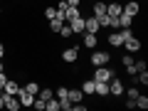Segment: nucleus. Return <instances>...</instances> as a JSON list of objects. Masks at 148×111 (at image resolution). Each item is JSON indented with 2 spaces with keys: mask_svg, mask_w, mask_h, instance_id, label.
Masks as SVG:
<instances>
[{
  "mask_svg": "<svg viewBox=\"0 0 148 111\" xmlns=\"http://www.w3.org/2000/svg\"><path fill=\"white\" fill-rule=\"evenodd\" d=\"M114 74H116V72H114L111 67L101 64V67H94V77H91V79H94V82H111Z\"/></svg>",
  "mask_w": 148,
  "mask_h": 111,
  "instance_id": "f257e3e1",
  "label": "nucleus"
},
{
  "mask_svg": "<svg viewBox=\"0 0 148 111\" xmlns=\"http://www.w3.org/2000/svg\"><path fill=\"white\" fill-rule=\"evenodd\" d=\"M62 62H67V64H74L77 59H79V45H74V47H67V49H62Z\"/></svg>",
  "mask_w": 148,
  "mask_h": 111,
  "instance_id": "f03ea898",
  "label": "nucleus"
},
{
  "mask_svg": "<svg viewBox=\"0 0 148 111\" xmlns=\"http://www.w3.org/2000/svg\"><path fill=\"white\" fill-rule=\"evenodd\" d=\"M123 49H126L128 54H133V52H141V49H143V42L138 40L136 35H133V37H128L126 42H123Z\"/></svg>",
  "mask_w": 148,
  "mask_h": 111,
  "instance_id": "7ed1b4c3",
  "label": "nucleus"
},
{
  "mask_svg": "<svg viewBox=\"0 0 148 111\" xmlns=\"http://www.w3.org/2000/svg\"><path fill=\"white\" fill-rule=\"evenodd\" d=\"M109 94H111V96H123V82L119 79L116 74H114L111 82H109Z\"/></svg>",
  "mask_w": 148,
  "mask_h": 111,
  "instance_id": "20e7f679",
  "label": "nucleus"
},
{
  "mask_svg": "<svg viewBox=\"0 0 148 111\" xmlns=\"http://www.w3.org/2000/svg\"><path fill=\"white\" fill-rule=\"evenodd\" d=\"M111 62V52H94L91 54V67H101V64Z\"/></svg>",
  "mask_w": 148,
  "mask_h": 111,
  "instance_id": "39448f33",
  "label": "nucleus"
},
{
  "mask_svg": "<svg viewBox=\"0 0 148 111\" xmlns=\"http://www.w3.org/2000/svg\"><path fill=\"white\" fill-rule=\"evenodd\" d=\"M17 101H20V106H25V109H27V106L35 104V94H30V91H25L20 86V91H17Z\"/></svg>",
  "mask_w": 148,
  "mask_h": 111,
  "instance_id": "423d86ee",
  "label": "nucleus"
},
{
  "mask_svg": "<svg viewBox=\"0 0 148 111\" xmlns=\"http://www.w3.org/2000/svg\"><path fill=\"white\" fill-rule=\"evenodd\" d=\"M121 12H123V5H121V3H116V0H109V3H106V15L119 17Z\"/></svg>",
  "mask_w": 148,
  "mask_h": 111,
  "instance_id": "0eeeda50",
  "label": "nucleus"
},
{
  "mask_svg": "<svg viewBox=\"0 0 148 111\" xmlns=\"http://www.w3.org/2000/svg\"><path fill=\"white\" fill-rule=\"evenodd\" d=\"M99 30H101L99 20H96L94 15H91V17H86V15H84V32H94V35H96Z\"/></svg>",
  "mask_w": 148,
  "mask_h": 111,
  "instance_id": "6e6552de",
  "label": "nucleus"
},
{
  "mask_svg": "<svg viewBox=\"0 0 148 111\" xmlns=\"http://www.w3.org/2000/svg\"><path fill=\"white\" fill-rule=\"evenodd\" d=\"M91 15H94L96 20L106 15V3L104 0H94V3H91Z\"/></svg>",
  "mask_w": 148,
  "mask_h": 111,
  "instance_id": "1a4fd4ad",
  "label": "nucleus"
},
{
  "mask_svg": "<svg viewBox=\"0 0 148 111\" xmlns=\"http://www.w3.org/2000/svg\"><path fill=\"white\" fill-rule=\"evenodd\" d=\"M3 94H12V96H17V91H20V84H17L15 79H10V77H8V82H5V86H3Z\"/></svg>",
  "mask_w": 148,
  "mask_h": 111,
  "instance_id": "9d476101",
  "label": "nucleus"
},
{
  "mask_svg": "<svg viewBox=\"0 0 148 111\" xmlns=\"http://www.w3.org/2000/svg\"><path fill=\"white\" fill-rule=\"evenodd\" d=\"M123 12H126V15H131V17H136L138 12H141V3H136V0H128L126 5H123Z\"/></svg>",
  "mask_w": 148,
  "mask_h": 111,
  "instance_id": "9b49d317",
  "label": "nucleus"
},
{
  "mask_svg": "<svg viewBox=\"0 0 148 111\" xmlns=\"http://www.w3.org/2000/svg\"><path fill=\"white\" fill-rule=\"evenodd\" d=\"M5 109H8V111H20V109H22V106H20V101H17V96L5 94Z\"/></svg>",
  "mask_w": 148,
  "mask_h": 111,
  "instance_id": "f8f14e48",
  "label": "nucleus"
},
{
  "mask_svg": "<svg viewBox=\"0 0 148 111\" xmlns=\"http://www.w3.org/2000/svg\"><path fill=\"white\" fill-rule=\"evenodd\" d=\"M69 27H72L74 35H84V15H79L77 20H72V22H69Z\"/></svg>",
  "mask_w": 148,
  "mask_h": 111,
  "instance_id": "ddd939ff",
  "label": "nucleus"
},
{
  "mask_svg": "<svg viewBox=\"0 0 148 111\" xmlns=\"http://www.w3.org/2000/svg\"><path fill=\"white\" fill-rule=\"evenodd\" d=\"M79 15H82V8H72V5H67V10H64V22L77 20Z\"/></svg>",
  "mask_w": 148,
  "mask_h": 111,
  "instance_id": "4468645a",
  "label": "nucleus"
},
{
  "mask_svg": "<svg viewBox=\"0 0 148 111\" xmlns=\"http://www.w3.org/2000/svg\"><path fill=\"white\" fill-rule=\"evenodd\" d=\"M94 94H96V96H101V99H106V96H109V82H96Z\"/></svg>",
  "mask_w": 148,
  "mask_h": 111,
  "instance_id": "2eb2a0df",
  "label": "nucleus"
},
{
  "mask_svg": "<svg viewBox=\"0 0 148 111\" xmlns=\"http://www.w3.org/2000/svg\"><path fill=\"white\" fill-rule=\"evenodd\" d=\"M96 42H99V40H96L94 32H84V42H82V45H84V49H94Z\"/></svg>",
  "mask_w": 148,
  "mask_h": 111,
  "instance_id": "dca6fc26",
  "label": "nucleus"
},
{
  "mask_svg": "<svg viewBox=\"0 0 148 111\" xmlns=\"http://www.w3.org/2000/svg\"><path fill=\"white\" fill-rule=\"evenodd\" d=\"M94 86H96V82H94V79H84V82H82V86H79V89H82V94L91 96V94H94Z\"/></svg>",
  "mask_w": 148,
  "mask_h": 111,
  "instance_id": "f3484780",
  "label": "nucleus"
},
{
  "mask_svg": "<svg viewBox=\"0 0 148 111\" xmlns=\"http://www.w3.org/2000/svg\"><path fill=\"white\" fill-rule=\"evenodd\" d=\"M109 45H111L114 49H121V47H123V40H121V35H119V32H111V35H109Z\"/></svg>",
  "mask_w": 148,
  "mask_h": 111,
  "instance_id": "a211bd4d",
  "label": "nucleus"
},
{
  "mask_svg": "<svg viewBox=\"0 0 148 111\" xmlns=\"http://www.w3.org/2000/svg\"><path fill=\"white\" fill-rule=\"evenodd\" d=\"M67 96L72 104H79L82 99H84V94H82V89H67Z\"/></svg>",
  "mask_w": 148,
  "mask_h": 111,
  "instance_id": "6ab92c4d",
  "label": "nucleus"
},
{
  "mask_svg": "<svg viewBox=\"0 0 148 111\" xmlns=\"http://www.w3.org/2000/svg\"><path fill=\"white\" fill-rule=\"evenodd\" d=\"M116 22H119V30H121V27H131L133 25V17L126 15V12H121V15L116 17Z\"/></svg>",
  "mask_w": 148,
  "mask_h": 111,
  "instance_id": "aec40b11",
  "label": "nucleus"
},
{
  "mask_svg": "<svg viewBox=\"0 0 148 111\" xmlns=\"http://www.w3.org/2000/svg\"><path fill=\"white\" fill-rule=\"evenodd\" d=\"M37 96H40V99H52L54 96V89H49V86H40V91H37Z\"/></svg>",
  "mask_w": 148,
  "mask_h": 111,
  "instance_id": "412c9836",
  "label": "nucleus"
},
{
  "mask_svg": "<svg viewBox=\"0 0 148 111\" xmlns=\"http://www.w3.org/2000/svg\"><path fill=\"white\" fill-rule=\"evenodd\" d=\"M57 35H62L64 40H69V37H74V32H72V27H69V22H64V25H62V30H59Z\"/></svg>",
  "mask_w": 148,
  "mask_h": 111,
  "instance_id": "4be33fe9",
  "label": "nucleus"
},
{
  "mask_svg": "<svg viewBox=\"0 0 148 111\" xmlns=\"http://www.w3.org/2000/svg\"><path fill=\"white\" fill-rule=\"evenodd\" d=\"M136 106L146 111V109H148V96H146V94H138V96H136Z\"/></svg>",
  "mask_w": 148,
  "mask_h": 111,
  "instance_id": "5701e85b",
  "label": "nucleus"
},
{
  "mask_svg": "<svg viewBox=\"0 0 148 111\" xmlns=\"http://www.w3.org/2000/svg\"><path fill=\"white\" fill-rule=\"evenodd\" d=\"M62 25H64V22L59 20V17H52V20H49V30H52V32H59V30H62Z\"/></svg>",
  "mask_w": 148,
  "mask_h": 111,
  "instance_id": "b1692460",
  "label": "nucleus"
},
{
  "mask_svg": "<svg viewBox=\"0 0 148 111\" xmlns=\"http://www.w3.org/2000/svg\"><path fill=\"white\" fill-rule=\"evenodd\" d=\"M22 89H25V91H30V94H35V96H37V91H40V84H37V82H27V84L22 86Z\"/></svg>",
  "mask_w": 148,
  "mask_h": 111,
  "instance_id": "393cba45",
  "label": "nucleus"
},
{
  "mask_svg": "<svg viewBox=\"0 0 148 111\" xmlns=\"http://www.w3.org/2000/svg\"><path fill=\"white\" fill-rule=\"evenodd\" d=\"M45 17H47V20H52V17H57V8L47 5V8H45Z\"/></svg>",
  "mask_w": 148,
  "mask_h": 111,
  "instance_id": "a878e982",
  "label": "nucleus"
},
{
  "mask_svg": "<svg viewBox=\"0 0 148 111\" xmlns=\"http://www.w3.org/2000/svg\"><path fill=\"white\" fill-rule=\"evenodd\" d=\"M138 94H141V89H138V86H131V89L126 91V99H133V101H136Z\"/></svg>",
  "mask_w": 148,
  "mask_h": 111,
  "instance_id": "bb28decb",
  "label": "nucleus"
},
{
  "mask_svg": "<svg viewBox=\"0 0 148 111\" xmlns=\"http://www.w3.org/2000/svg\"><path fill=\"white\" fill-rule=\"evenodd\" d=\"M133 62H136V59H133V57H131L128 52H126V54L121 57V64H123V67H128V64H133Z\"/></svg>",
  "mask_w": 148,
  "mask_h": 111,
  "instance_id": "cd10ccee",
  "label": "nucleus"
},
{
  "mask_svg": "<svg viewBox=\"0 0 148 111\" xmlns=\"http://www.w3.org/2000/svg\"><path fill=\"white\" fill-rule=\"evenodd\" d=\"M5 82H8V74H5V69H0V89L5 86Z\"/></svg>",
  "mask_w": 148,
  "mask_h": 111,
  "instance_id": "c85d7f7f",
  "label": "nucleus"
},
{
  "mask_svg": "<svg viewBox=\"0 0 148 111\" xmlns=\"http://www.w3.org/2000/svg\"><path fill=\"white\" fill-rule=\"evenodd\" d=\"M123 106H126V109H136V101H133V99H126V101H123Z\"/></svg>",
  "mask_w": 148,
  "mask_h": 111,
  "instance_id": "c756f323",
  "label": "nucleus"
},
{
  "mask_svg": "<svg viewBox=\"0 0 148 111\" xmlns=\"http://www.w3.org/2000/svg\"><path fill=\"white\" fill-rule=\"evenodd\" d=\"M67 5H72V8H82V0H67Z\"/></svg>",
  "mask_w": 148,
  "mask_h": 111,
  "instance_id": "7c9ffc66",
  "label": "nucleus"
},
{
  "mask_svg": "<svg viewBox=\"0 0 148 111\" xmlns=\"http://www.w3.org/2000/svg\"><path fill=\"white\" fill-rule=\"evenodd\" d=\"M136 69H138V72H141V69H148V64L141 59V62H136Z\"/></svg>",
  "mask_w": 148,
  "mask_h": 111,
  "instance_id": "2f4dec72",
  "label": "nucleus"
},
{
  "mask_svg": "<svg viewBox=\"0 0 148 111\" xmlns=\"http://www.w3.org/2000/svg\"><path fill=\"white\" fill-rule=\"evenodd\" d=\"M0 109H5V94L0 91Z\"/></svg>",
  "mask_w": 148,
  "mask_h": 111,
  "instance_id": "473e14b6",
  "label": "nucleus"
},
{
  "mask_svg": "<svg viewBox=\"0 0 148 111\" xmlns=\"http://www.w3.org/2000/svg\"><path fill=\"white\" fill-rule=\"evenodd\" d=\"M0 59H5V45L0 42Z\"/></svg>",
  "mask_w": 148,
  "mask_h": 111,
  "instance_id": "72a5a7b5",
  "label": "nucleus"
},
{
  "mask_svg": "<svg viewBox=\"0 0 148 111\" xmlns=\"http://www.w3.org/2000/svg\"><path fill=\"white\" fill-rule=\"evenodd\" d=\"M0 69H5V62H3V59H0Z\"/></svg>",
  "mask_w": 148,
  "mask_h": 111,
  "instance_id": "f704fd0d",
  "label": "nucleus"
},
{
  "mask_svg": "<svg viewBox=\"0 0 148 111\" xmlns=\"http://www.w3.org/2000/svg\"><path fill=\"white\" fill-rule=\"evenodd\" d=\"M0 15H3V8H0Z\"/></svg>",
  "mask_w": 148,
  "mask_h": 111,
  "instance_id": "c9c22d12",
  "label": "nucleus"
}]
</instances>
